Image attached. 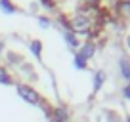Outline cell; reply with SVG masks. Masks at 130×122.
<instances>
[{
	"label": "cell",
	"mask_w": 130,
	"mask_h": 122,
	"mask_svg": "<svg viewBox=\"0 0 130 122\" xmlns=\"http://www.w3.org/2000/svg\"><path fill=\"white\" fill-rule=\"evenodd\" d=\"M69 27H71V31H73L75 34L88 36V34L92 33V29H94V19H92L90 13H86V12H82V10H80V12H77V13L71 15Z\"/></svg>",
	"instance_id": "obj_1"
},
{
	"label": "cell",
	"mask_w": 130,
	"mask_h": 122,
	"mask_svg": "<svg viewBox=\"0 0 130 122\" xmlns=\"http://www.w3.org/2000/svg\"><path fill=\"white\" fill-rule=\"evenodd\" d=\"M122 97L130 99V82H128V84H124V88H122Z\"/></svg>",
	"instance_id": "obj_13"
},
{
	"label": "cell",
	"mask_w": 130,
	"mask_h": 122,
	"mask_svg": "<svg viewBox=\"0 0 130 122\" xmlns=\"http://www.w3.org/2000/svg\"><path fill=\"white\" fill-rule=\"evenodd\" d=\"M2 48H4V42H2V40H0V50H2Z\"/></svg>",
	"instance_id": "obj_17"
},
{
	"label": "cell",
	"mask_w": 130,
	"mask_h": 122,
	"mask_svg": "<svg viewBox=\"0 0 130 122\" xmlns=\"http://www.w3.org/2000/svg\"><path fill=\"white\" fill-rule=\"evenodd\" d=\"M29 48H31V52L35 53V55H37V59H42V42L40 40H31Z\"/></svg>",
	"instance_id": "obj_8"
},
{
	"label": "cell",
	"mask_w": 130,
	"mask_h": 122,
	"mask_svg": "<svg viewBox=\"0 0 130 122\" xmlns=\"http://www.w3.org/2000/svg\"><path fill=\"white\" fill-rule=\"evenodd\" d=\"M119 73H121L122 80L128 84V82H130V59H128V57L122 55L121 59H119Z\"/></svg>",
	"instance_id": "obj_3"
},
{
	"label": "cell",
	"mask_w": 130,
	"mask_h": 122,
	"mask_svg": "<svg viewBox=\"0 0 130 122\" xmlns=\"http://www.w3.org/2000/svg\"><path fill=\"white\" fill-rule=\"evenodd\" d=\"M50 122H59V120H56V118H52V116H50Z\"/></svg>",
	"instance_id": "obj_16"
},
{
	"label": "cell",
	"mask_w": 130,
	"mask_h": 122,
	"mask_svg": "<svg viewBox=\"0 0 130 122\" xmlns=\"http://www.w3.org/2000/svg\"><path fill=\"white\" fill-rule=\"evenodd\" d=\"M0 82H2V84H12V78H10L8 71H6L2 65H0Z\"/></svg>",
	"instance_id": "obj_11"
},
{
	"label": "cell",
	"mask_w": 130,
	"mask_h": 122,
	"mask_svg": "<svg viewBox=\"0 0 130 122\" xmlns=\"http://www.w3.org/2000/svg\"><path fill=\"white\" fill-rule=\"evenodd\" d=\"M96 50H98V48H96V44H94V42H86V44H82L80 48H78L77 53L88 61V59H92V57L96 55Z\"/></svg>",
	"instance_id": "obj_4"
},
{
	"label": "cell",
	"mask_w": 130,
	"mask_h": 122,
	"mask_svg": "<svg viewBox=\"0 0 130 122\" xmlns=\"http://www.w3.org/2000/svg\"><path fill=\"white\" fill-rule=\"evenodd\" d=\"M0 10L4 13H10V15H12V13H15L17 8L12 4V0H0Z\"/></svg>",
	"instance_id": "obj_9"
},
{
	"label": "cell",
	"mask_w": 130,
	"mask_h": 122,
	"mask_svg": "<svg viewBox=\"0 0 130 122\" xmlns=\"http://www.w3.org/2000/svg\"><path fill=\"white\" fill-rule=\"evenodd\" d=\"M38 25H40L42 29H50L52 27V21H50V17H46V15H38Z\"/></svg>",
	"instance_id": "obj_12"
},
{
	"label": "cell",
	"mask_w": 130,
	"mask_h": 122,
	"mask_svg": "<svg viewBox=\"0 0 130 122\" xmlns=\"http://www.w3.org/2000/svg\"><path fill=\"white\" fill-rule=\"evenodd\" d=\"M117 12L122 17H130V0H119L117 2Z\"/></svg>",
	"instance_id": "obj_7"
},
{
	"label": "cell",
	"mask_w": 130,
	"mask_h": 122,
	"mask_svg": "<svg viewBox=\"0 0 130 122\" xmlns=\"http://www.w3.org/2000/svg\"><path fill=\"white\" fill-rule=\"evenodd\" d=\"M124 42H126V48H130V34H126V38H124Z\"/></svg>",
	"instance_id": "obj_15"
},
{
	"label": "cell",
	"mask_w": 130,
	"mask_h": 122,
	"mask_svg": "<svg viewBox=\"0 0 130 122\" xmlns=\"http://www.w3.org/2000/svg\"><path fill=\"white\" fill-rule=\"evenodd\" d=\"M100 0H84V4H88V6H96Z\"/></svg>",
	"instance_id": "obj_14"
},
{
	"label": "cell",
	"mask_w": 130,
	"mask_h": 122,
	"mask_svg": "<svg viewBox=\"0 0 130 122\" xmlns=\"http://www.w3.org/2000/svg\"><path fill=\"white\" fill-rule=\"evenodd\" d=\"M86 67H88L86 59H84V57H80V55L77 53V55H75V69H80V71H84Z\"/></svg>",
	"instance_id": "obj_10"
},
{
	"label": "cell",
	"mask_w": 130,
	"mask_h": 122,
	"mask_svg": "<svg viewBox=\"0 0 130 122\" xmlns=\"http://www.w3.org/2000/svg\"><path fill=\"white\" fill-rule=\"evenodd\" d=\"M126 122H130V114H128V116H126Z\"/></svg>",
	"instance_id": "obj_18"
},
{
	"label": "cell",
	"mask_w": 130,
	"mask_h": 122,
	"mask_svg": "<svg viewBox=\"0 0 130 122\" xmlns=\"http://www.w3.org/2000/svg\"><path fill=\"white\" fill-rule=\"evenodd\" d=\"M105 78H107L105 71H96V73H94V92H100V90H102Z\"/></svg>",
	"instance_id": "obj_6"
},
{
	"label": "cell",
	"mask_w": 130,
	"mask_h": 122,
	"mask_svg": "<svg viewBox=\"0 0 130 122\" xmlns=\"http://www.w3.org/2000/svg\"><path fill=\"white\" fill-rule=\"evenodd\" d=\"M52 118H56V120H59V122H67L69 120V111H67V107H63V105L56 107V109L52 111Z\"/></svg>",
	"instance_id": "obj_5"
},
{
	"label": "cell",
	"mask_w": 130,
	"mask_h": 122,
	"mask_svg": "<svg viewBox=\"0 0 130 122\" xmlns=\"http://www.w3.org/2000/svg\"><path fill=\"white\" fill-rule=\"evenodd\" d=\"M17 94H19V97H23L25 101L31 103V105H42L40 94H38L35 88L27 86V84H17Z\"/></svg>",
	"instance_id": "obj_2"
}]
</instances>
